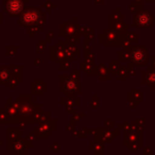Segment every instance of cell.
Instances as JSON below:
<instances>
[{"mask_svg":"<svg viewBox=\"0 0 155 155\" xmlns=\"http://www.w3.org/2000/svg\"><path fill=\"white\" fill-rule=\"evenodd\" d=\"M21 8L20 2H18L17 0H12L11 3L9 5V9H11L12 12H18Z\"/></svg>","mask_w":155,"mask_h":155,"instance_id":"6da1fadb","label":"cell"}]
</instances>
